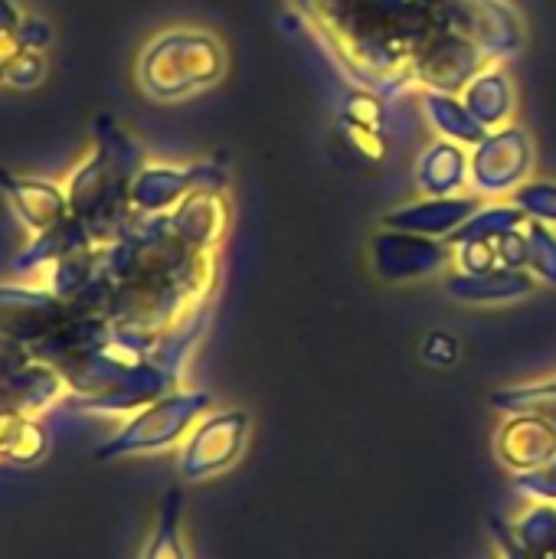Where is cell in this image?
<instances>
[{
  "mask_svg": "<svg viewBox=\"0 0 556 559\" xmlns=\"http://www.w3.org/2000/svg\"><path fill=\"white\" fill-rule=\"evenodd\" d=\"M20 23H23V13L10 0H0V36H16Z\"/></svg>",
  "mask_w": 556,
  "mask_h": 559,
  "instance_id": "cell-10",
  "label": "cell"
},
{
  "mask_svg": "<svg viewBox=\"0 0 556 559\" xmlns=\"http://www.w3.org/2000/svg\"><path fill=\"white\" fill-rule=\"evenodd\" d=\"M223 72V49L210 33L190 26H170L157 33L134 62V82L154 102H180Z\"/></svg>",
  "mask_w": 556,
  "mask_h": 559,
  "instance_id": "cell-2",
  "label": "cell"
},
{
  "mask_svg": "<svg viewBox=\"0 0 556 559\" xmlns=\"http://www.w3.org/2000/svg\"><path fill=\"white\" fill-rule=\"evenodd\" d=\"M206 180V167H157L144 164L131 183V203L138 213H164L184 203L190 193H200L197 183Z\"/></svg>",
  "mask_w": 556,
  "mask_h": 559,
  "instance_id": "cell-4",
  "label": "cell"
},
{
  "mask_svg": "<svg viewBox=\"0 0 556 559\" xmlns=\"http://www.w3.org/2000/svg\"><path fill=\"white\" fill-rule=\"evenodd\" d=\"M521 488L537 495V498H551L556 501V459H551L547 465L534 468V472H524L521 475Z\"/></svg>",
  "mask_w": 556,
  "mask_h": 559,
  "instance_id": "cell-9",
  "label": "cell"
},
{
  "mask_svg": "<svg viewBox=\"0 0 556 559\" xmlns=\"http://www.w3.org/2000/svg\"><path fill=\"white\" fill-rule=\"evenodd\" d=\"M495 403H501V409H511V413H531V416H541L547 423L556 426V386L551 390H524V393H498Z\"/></svg>",
  "mask_w": 556,
  "mask_h": 559,
  "instance_id": "cell-7",
  "label": "cell"
},
{
  "mask_svg": "<svg viewBox=\"0 0 556 559\" xmlns=\"http://www.w3.org/2000/svg\"><path fill=\"white\" fill-rule=\"evenodd\" d=\"M498 455L514 472H534L556 459V426L541 416H518L498 436Z\"/></svg>",
  "mask_w": 556,
  "mask_h": 559,
  "instance_id": "cell-5",
  "label": "cell"
},
{
  "mask_svg": "<svg viewBox=\"0 0 556 559\" xmlns=\"http://www.w3.org/2000/svg\"><path fill=\"white\" fill-rule=\"evenodd\" d=\"M0 193L7 197V203L13 206L16 219L33 236H43V233H49V229H56L59 223L69 219L66 190L49 183V180L16 177V174L0 167Z\"/></svg>",
  "mask_w": 556,
  "mask_h": 559,
  "instance_id": "cell-3",
  "label": "cell"
},
{
  "mask_svg": "<svg viewBox=\"0 0 556 559\" xmlns=\"http://www.w3.org/2000/svg\"><path fill=\"white\" fill-rule=\"evenodd\" d=\"M144 167V151L138 141L102 115L92 128V151L66 180L69 213L79 219L92 246L115 242L138 216L131 203V183Z\"/></svg>",
  "mask_w": 556,
  "mask_h": 559,
  "instance_id": "cell-1",
  "label": "cell"
},
{
  "mask_svg": "<svg viewBox=\"0 0 556 559\" xmlns=\"http://www.w3.org/2000/svg\"><path fill=\"white\" fill-rule=\"evenodd\" d=\"M511 531L537 559H556V508H537Z\"/></svg>",
  "mask_w": 556,
  "mask_h": 559,
  "instance_id": "cell-6",
  "label": "cell"
},
{
  "mask_svg": "<svg viewBox=\"0 0 556 559\" xmlns=\"http://www.w3.org/2000/svg\"><path fill=\"white\" fill-rule=\"evenodd\" d=\"M39 75H43V52H20L3 69V79L10 85H23V88L26 85H36Z\"/></svg>",
  "mask_w": 556,
  "mask_h": 559,
  "instance_id": "cell-8",
  "label": "cell"
}]
</instances>
